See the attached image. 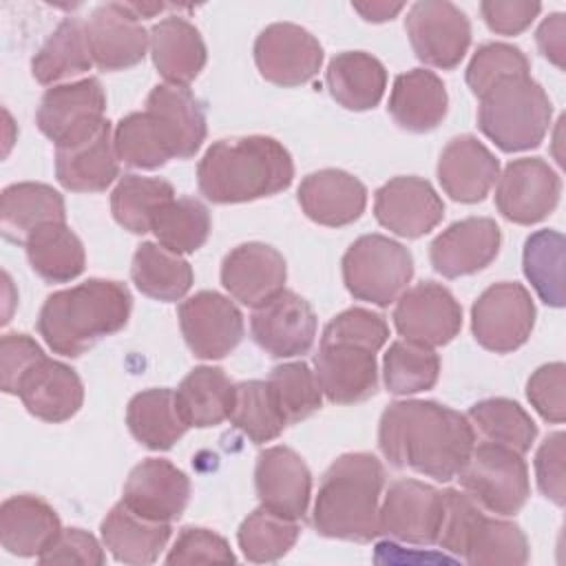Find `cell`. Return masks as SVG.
Segmentation results:
<instances>
[{
  "label": "cell",
  "mask_w": 566,
  "mask_h": 566,
  "mask_svg": "<svg viewBox=\"0 0 566 566\" xmlns=\"http://www.w3.org/2000/svg\"><path fill=\"white\" fill-rule=\"evenodd\" d=\"M389 338L385 318L367 307L336 314L323 329L314 374L334 405H356L378 389L376 354Z\"/></svg>",
  "instance_id": "2"
},
{
  "label": "cell",
  "mask_w": 566,
  "mask_h": 566,
  "mask_svg": "<svg viewBox=\"0 0 566 566\" xmlns=\"http://www.w3.org/2000/svg\"><path fill=\"white\" fill-rule=\"evenodd\" d=\"M113 144L119 161L130 168L153 170L177 159V146L166 124L150 111L128 113L113 128Z\"/></svg>",
  "instance_id": "38"
},
{
  "label": "cell",
  "mask_w": 566,
  "mask_h": 566,
  "mask_svg": "<svg viewBox=\"0 0 566 566\" xmlns=\"http://www.w3.org/2000/svg\"><path fill=\"white\" fill-rule=\"evenodd\" d=\"M128 7H130V11L139 18V20H144V18H153V15H157V13H161L168 4H139V2H126Z\"/></svg>",
  "instance_id": "59"
},
{
  "label": "cell",
  "mask_w": 566,
  "mask_h": 566,
  "mask_svg": "<svg viewBox=\"0 0 566 566\" xmlns=\"http://www.w3.org/2000/svg\"><path fill=\"white\" fill-rule=\"evenodd\" d=\"M254 486L261 506L290 520H303L312 495V473L290 447H268L256 455Z\"/></svg>",
  "instance_id": "22"
},
{
  "label": "cell",
  "mask_w": 566,
  "mask_h": 566,
  "mask_svg": "<svg viewBox=\"0 0 566 566\" xmlns=\"http://www.w3.org/2000/svg\"><path fill=\"white\" fill-rule=\"evenodd\" d=\"M449 106L442 80L427 69H411L394 80L389 115L409 133H429L444 119Z\"/></svg>",
  "instance_id": "32"
},
{
  "label": "cell",
  "mask_w": 566,
  "mask_h": 566,
  "mask_svg": "<svg viewBox=\"0 0 566 566\" xmlns=\"http://www.w3.org/2000/svg\"><path fill=\"white\" fill-rule=\"evenodd\" d=\"M210 226V212L199 199L177 197L157 212L150 232L170 252L192 254L208 241Z\"/></svg>",
  "instance_id": "45"
},
{
  "label": "cell",
  "mask_w": 566,
  "mask_h": 566,
  "mask_svg": "<svg viewBox=\"0 0 566 566\" xmlns=\"http://www.w3.org/2000/svg\"><path fill=\"white\" fill-rule=\"evenodd\" d=\"M15 396L31 416L44 422H64L80 411L84 385L73 367L44 356L24 374Z\"/></svg>",
  "instance_id": "28"
},
{
  "label": "cell",
  "mask_w": 566,
  "mask_h": 566,
  "mask_svg": "<svg viewBox=\"0 0 566 566\" xmlns=\"http://www.w3.org/2000/svg\"><path fill=\"white\" fill-rule=\"evenodd\" d=\"M93 64L102 71H124L139 64L150 49V35L126 2L93 9L86 22Z\"/></svg>",
  "instance_id": "20"
},
{
  "label": "cell",
  "mask_w": 566,
  "mask_h": 566,
  "mask_svg": "<svg viewBox=\"0 0 566 566\" xmlns=\"http://www.w3.org/2000/svg\"><path fill=\"white\" fill-rule=\"evenodd\" d=\"M473 444L469 418L436 400H398L380 416L378 447L385 460L438 482L460 473Z\"/></svg>",
  "instance_id": "1"
},
{
  "label": "cell",
  "mask_w": 566,
  "mask_h": 566,
  "mask_svg": "<svg viewBox=\"0 0 566 566\" xmlns=\"http://www.w3.org/2000/svg\"><path fill=\"white\" fill-rule=\"evenodd\" d=\"M254 343L272 358L307 354L316 336V314L312 305L292 290H281L256 305L250 316Z\"/></svg>",
  "instance_id": "17"
},
{
  "label": "cell",
  "mask_w": 566,
  "mask_h": 566,
  "mask_svg": "<svg viewBox=\"0 0 566 566\" xmlns=\"http://www.w3.org/2000/svg\"><path fill=\"white\" fill-rule=\"evenodd\" d=\"M170 522L148 520L124 502H117L102 520L99 535L104 548L122 564L146 566L159 559L170 539Z\"/></svg>",
  "instance_id": "31"
},
{
  "label": "cell",
  "mask_w": 566,
  "mask_h": 566,
  "mask_svg": "<svg viewBox=\"0 0 566 566\" xmlns=\"http://www.w3.org/2000/svg\"><path fill=\"white\" fill-rule=\"evenodd\" d=\"M175 398L188 427H217L230 416L234 382L221 367L201 365L179 382Z\"/></svg>",
  "instance_id": "36"
},
{
  "label": "cell",
  "mask_w": 566,
  "mask_h": 566,
  "mask_svg": "<svg viewBox=\"0 0 566 566\" xmlns=\"http://www.w3.org/2000/svg\"><path fill=\"white\" fill-rule=\"evenodd\" d=\"M287 268L283 254L261 241H250L232 248L221 263V283L228 294L256 307L283 290Z\"/></svg>",
  "instance_id": "25"
},
{
  "label": "cell",
  "mask_w": 566,
  "mask_h": 566,
  "mask_svg": "<svg viewBox=\"0 0 566 566\" xmlns=\"http://www.w3.org/2000/svg\"><path fill=\"white\" fill-rule=\"evenodd\" d=\"M562 181L539 157H522L506 164L497 177L495 206L506 221L531 226L546 219L559 203Z\"/></svg>",
  "instance_id": "14"
},
{
  "label": "cell",
  "mask_w": 566,
  "mask_h": 566,
  "mask_svg": "<svg viewBox=\"0 0 566 566\" xmlns=\"http://www.w3.org/2000/svg\"><path fill=\"white\" fill-rule=\"evenodd\" d=\"M542 4L531 0H484L480 13L486 27L500 35H517L539 15Z\"/></svg>",
  "instance_id": "56"
},
{
  "label": "cell",
  "mask_w": 566,
  "mask_h": 566,
  "mask_svg": "<svg viewBox=\"0 0 566 566\" xmlns=\"http://www.w3.org/2000/svg\"><path fill=\"white\" fill-rule=\"evenodd\" d=\"M354 11H358L367 22H387L391 20L396 13H400L405 9V4H389V2H354L352 4Z\"/></svg>",
  "instance_id": "58"
},
{
  "label": "cell",
  "mask_w": 566,
  "mask_h": 566,
  "mask_svg": "<svg viewBox=\"0 0 566 566\" xmlns=\"http://www.w3.org/2000/svg\"><path fill=\"white\" fill-rule=\"evenodd\" d=\"M106 559L104 544L82 528H62L53 544L38 557L40 564H82L102 566Z\"/></svg>",
  "instance_id": "54"
},
{
  "label": "cell",
  "mask_w": 566,
  "mask_h": 566,
  "mask_svg": "<svg viewBox=\"0 0 566 566\" xmlns=\"http://www.w3.org/2000/svg\"><path fill=\"white\" fill-rule=\"evenodd\" d=\"M128 287L111 279H88L46 296L38 332L60 356L77 358L102 338L119 332L130 316Z\"/></svg>",
  "instance_id": "4"
},
{
  "label": "cell",
  "mask_w": 566,
  "mask_h": 566,
  "mask_svg": "<svg viewBox=\"0 0 566 566\" xmlns=\"http://www.w3.org/2000/svg\"><path fill=\"white\" fill-rule=\"evenodd\" d=\"M340 265L347 292L378 307L391 305L413 276L411 252L382 234L358 237L343 254Z\"/></svg>",
  "instance_id": "8"
},
{
  "label": "cell",
  "mask_w": 566,
  "mask_h": 566,
  "mask_svg": "<svg viewBox=\"0 0 566 566\" xmlns=\"http://www.w3.org/2000/svg\"><path fill=\"white\" fill-rule=\"evenodd\" d=\"M298 206L314 223L343 228L365 212L367 188L358 177L345 170L323 168L301 181Z\"/></svg>",
  "instance_id": "26"
},
{
  "label": "cell",
  "mask_w": 566,
  "mask_h": 566,
  "mask_svg": "<svg viewBox=\"0 0 566 566\" xmlns=\"http://www.w3.org/2000/svg\"><path fill=\"white\" fill-rule=\"evenodd\" d=\"M60 531L55 509L38 495H11L0 506V544L11 555L40 557Z\"/></svg>",
  "instance_id": "29"
},
{
  "label": "cell",
  "mask_w": 566,
  "mask_h": 566,
  "mask_svg": "<svg viewBox=\"0 0 566 566\" xmlns=\"http://www.w3.org/2000/svg\"><path fill=\"white\" fill-rule=\"evenodd\" d=\"M146 111L155 113L172 133L177 159L192 157L206 139V113L188 86L157 84L146 97Z\"/></svg>",
  "instance_id": "41"
},
{
  "label": "cell",
  "mask_w": 566,
  "mask_h": 566,
  "mask_svg": "<svg viewBox=\"0 0 566 566\" xmlns=\"http://www.w3.org/2000/svg\"><path fill=\"white\" fill-rule=\"evenodd\" d=\"M179 325L188 349L203 360L228 356L243 338V316L223 294L201 290L179 305Z\"/></svg>",
  "instance_id": "16"
},
{
  "label": "cell",
  "mask_w": 566,
  "mask_h": 566,
  "mask_svg": "<svg viewBox=\"0 0 566 566\" xmlns=\"http://www.w3.org/2000/svg\"><path fill=\"white\" fill-rule=\"evenodd\" d=\"M539 53L553 62L557 69H564V55H566V15L564 13H551L544 18L535 33Z\"/></svg>",
  "instance_id": "57"
},
{
  "label": "cell",
  "mask_w": 566,
  "mask_h": 566,
  "mask_svg": "<svg viewBox=\"0 0 566 566\" xmlns=\"http://www.w3.org/2000/svg\"><path fill=\"white\" fill-rule=\"evenodd\" d=\"M535 325V303L528 290L515 281L489 285L471 307L475 340L495 354L522 347Z\"/></svg>",
  "instance_id": "10"
},
{
  "label": "cell",
  "mask_w": 566,
  "mask_h": 566,
  "mask_svg": "<svg viewBox=\"0 0 566 566\" xmlns=\"http://www.w3.org/2000/svg\"><path fill=\"white\" fill-rule=\"evenodd\" d=\"M391 318L405 340L440 347L458 336L462 307L444 285L422 281L396 298Z\"/></svg>",
  "instance_id": "15"
},
{
  "label": "cell",
  "mask_w": 566,
  "mask_h": 566,
  "mask_svg": "<svg viewBox=\"0 0 566 566\" xmlns=\"http://www.w3.org/2000/svg\"><path fill=\"white\" fill-rule=\"evenodd\" d=\"M440 358L433 347L411 340H394L382 358L385 387L396 396L427 391L438 382Z\"/></svg>",
  "instance_id": "46"
},
{
  "label": "cell",
  "mask_w": 566,
  "mask_h": 566,
  "mask_svg": "<svg viewBox=\"0 0 566 566\" xmlns=\"http://www.w3.org/2000/svg\"><path fill=\"white\" fill-rule=\"evenodd\" d=\"M294 179L287 148L268 135L214 142L197 166L199 192L212 203H245L285 190Z\"/></svg>",
  "instance_id": "3"
},
{
  "label": "cell",
  "mask_w": 566,
  "mask_h": 566,
  "mask_svg": "<svg viewBox=\"0 0 566 566\" xmlns=\"http://www.w3.org/2000/svg\"><path fill=\"white\" fill-rule=\"evenodd\" d=\"M172 199L175 188L166 179L124 175L111 195V212L124 230L146 234L157 212Z\"/></svg>",
  "instance_id": "42"
},
{
  "label": "cell",
  "mask_w": 566,
  "mask_h": 566,
  "mask_svg": "<svg viewBox=\"0 0 566 566\" xmlns=\"http://www.w3.org/2000/svg\"><path fill=\"white\" fill-rule=\"evenodd\" d=\"M64 221H66L64 199L51 186L22 181V184H11L2 190L0 223H2V234L9 241L24 245L27 237L40 226L64 223Z\"/></svg>",
  "instance_id": "33"
},
{
  "label": "cell",
  "mask_w": 566,
  "mask_h": 566,
  "mask_svg": "<svg viewBox=\"0 0 566 566\" xmlns=\"http://www.w3.org/2000/svg\"><path fill=\"white\" fill-rule=\"evenodd\" d=\"M265 382L287 424L305 420L323 407V389L318 378L310 365L301 360L276 365Z\"/></svg>",
  "instance_id": "49"
},
{
  "label": "cell",
  "mask_w": 566,
  "mask_h": 566,
  "mask_svg": "<svg viewBox=\"0 0 566 566\" xmlns=\"http://www.w3.org/2000/svg\"><path fill=\"white\" fill-rule=\"evenodd\" d=\"M405 29L416 57L442 71L455 69L471 44L469 18L447 0L413 2Z\"/></svg>",
  "instance_id": "12"
},
{
  "label": "cell",
  "mask_w": 566,
  "mask_h": 566,
  "mask_svg": "<svg viewBox=\"0 0 566 566\" xmlns=\"http://www.w3.org/2000/svg\"><path fill=\"white\" fill-rule=\"evenodd\" d=\"M526 398L533 409L553 424L566 418V367L564 363H548L537 367L526 382Z\"/></svg>",
  "instance_id": "51"
},
{
  "label": "cell",
  "mask_w": 566,
  "mask_h": 566,
  "mask_svg": "<svg viewBox=\"0 0 566 566\" xmlns=\"http://www.w3.org/2000/svg\"><path fill=\"white\" fill-rule=\"evenodd\" d=\"M228 420L254 444L270 442L287 427L265 380H243L234 385Z\"/></svg>",
  "instance_id": "48"
},
{
  "label": "cell",
  "mask_w": 566,
  "mask_h": 566,
  "mask_svg": "<svg viewBox=\"0 0 566 566\" xmlns=\"http://www.w3.org/2000/svg\"><path fill=\"white\" fill-rule=\"evenodd\" d=\"M385 489V467L367 451L338 455L321 478L312 509L318 535L347 542L378 537V513Z\"/></svg>",
  "instance_id": "5"
},
{
  "label": "cell",
  "mask_w": 566,
  "mask_h": 566,
  "mask_svg": "<svg viewBox=\"0 0 566 566\" xmlns=\"http://www.w3.org/2000/svg\"><path fill=\"white\" fill-rule=\"evenodd\" d=\"M455 478L480 509L502 517L520 513L531 495L522 453L493 442L473 444L469 460Z\"/></svg>",
  "instance_id": "9"
},
{
  "label": "cell",
  "mask_w": 566,
  "mask_h": 566,
  "mask_svg": "<svg viewBox=\"0 0 566 566\" xmlns=\"http://www.w3.org/2000/svg\"><path fill=\"white\" fill-rule=\"evenodd\" d=\"M500 177V161L473 135L453 137L440 153L438 181L460 203L482 201Z\"/></svg>",
  "instance_id": "27"
},
{
  "label": "cell",
  "mask_w": 566,
  "mask_h": 566,
  "mask_svg": "<svg viewBox=\"0 0 566 566\" xmlns=\"http://www.w3.org/2000/svg\"><path fill=\"white\" fill-rule=\"evenodd\" d=\"M130 276L142 294L164 303L184 298L195 279L190 263L181 254L153 241L137 245L130 263Z\"/></svg>",
  "instance_id": "40"
},
{
  "label": "cell",
  "mask_w": 566,
  "mask_h": 566,
  "mask_svg": "<svg viewBox=\"0 0 566 566\" xmlns=\"http://www.w3.org/2000/svg\"><path fill=\"white\" fill-rule=\"evenodd\" d=\"M502 232L489 217H469L451 223L429 245V261L444 279L469 276L497 256Z\"/></svg>",
  "instance_id": "24"
},
{
  "label": "cell",
  "mask_w": 566,
  "mask_h": 566,
  "mask_svg": "<svg viewBox=\"0 0 566 566\" xmlns=\"http://www.w3.org/2000/svg\"><path fill=\"white\" fill-rule=\"evenodd\" d=\"M24 248L31 270L46 283H69L84 272V245L66 221L40 226L27 237Z\"/></svg>",
  "instance_id": "39"
},
{
  "label": "cell",
  "mask_w": 566,
  "mask_h": 566,
  "mask_svg": "<svg viewBox=\"0 0 566 566\" xmlns=\"http://www.w3.org/2000/svg\"><path fill=\"white\" fill-rule=\"evenodd\" d=\"M329 95L347 111L374 108L387 88V71L378 57L365 51H343L325 71Z\"/></svg>",
  "instance_id": "34"
},
{
  "label": "cell",
  "mask_w": 566,
  "mask_h": 566,
  "mask_svg": "<svg viewBox=\"0 0 566 566\" xmlns=\"http://www.w3.org/2000/svg\"><path fill=\"white\" fill-rule=\"evenodd\" d=\"M126 424L133 438L153 451H168L190 429L168 387L135 394L126 407Z\"/></svg>",
  "instance_id": "35"
},
{
  "label": "cell",
  "mask_w": 566,
  "mask_h": 566,
  "mask_svg": "<svg viewBox=\"0 0 566 566\" xmlns=\"http://www.w3.org/2000/svg\"><path fill=\"white\" fill-rule=\"evenodd\" d=\"M564 440L562 431L546 436L535 453L537 486L546 500L564 506Z\"/></svg>",
  "instance_id": "55"
},
{
  "label": "cell",
  "mask_w": 566,
  "mask_h": 566,
  "mask_svg": "<svg viewBox=\"0 0 566 566\" xmlns=\"http://www.w3.org/2000/svg\"><path fill=\"white\" fill-rule=\"evenodd\" d=\"M528 71L531 64L517 46L506 42H486L478 46L467 66V84L471 93L480 99L497 82L515 75H531Z\"/></svg>",
  "instance_id": "50"
},
{
  "label": "cell",
  "mask_w": 566,
  "mask_h": 566,
  "mask_svg": "<svg viewBox=\"0 0 566 566\" xmlns=\"http://www.w3.org/2000/svg\"><path fill=\"white\" fill-rule=\"evenodd\" d=\"M564 234L557 230L533 232L522 252V270L531 287L551 307H564L566 283H564Z\"/></svg>",
  "instance_id": "44"
},
{
  "label": "cell",
  "mask_w": 566,
  "mask_h": 566,
  "mask_svg": "<svg viewBox=\"0 0 566 566\" xmlns=\"http://www.w3.org/2000/svg\"><path fill=\"white\" fill-rule=\"evenodd\" d=\"M106 95L97 77L49 88L38 106L35 124L55 146L104 122Z\"/></svg>",
  "instance_id": "21"
},
{
  "label": "cell",
  "mask_w": 566,
  "mask_h": 566,
  "mask_svg": "<svg viewBox=\"0 0 566 566\" xmlns=\"http://www.w3.org/2000/svg\"><path fill=\"white\" fill-rule=\"evenodd\" d=\"M188 500L190 478L164 458H148L133 467L122 491V502L126 506L157 522L179 520Z\"/></svg>",
  "instance_id": "23"
},
{
  "label": "cell",
  "mask_w": 566,
  "mask_h": 566,
  "mask_svg": "<svg viewBox=\"0 0 566 566\" xmlns=\"http://www.w3.org/2000/svg\"><path fill=\"white\" fill-rule=\"evenodd\" d=\"M93 66L86 22L80 18H64L49 40L31 60V75L35 82L51 86L86 73Z\"/></svg>",
  "instance_id": "37"
},
{
  "label": "cell",
  "mask_w": 566,
  "mask_h": 566,
  "mask_svg": "<svg viewBox=\"0 0 566 566\" xmlns=\"http://www.w3.org/2000/svg\"><path fill=\"white\" fill-rule=\"evenodd\" d=\"M482 442H493L517 453H526L537 438V424L533 418L509 398H486L471 405L467 413Z\"/></svg>",
  "instance_id": "43"
},
{
  "label": "cell",
  "mask_w": 566,
  "mask_h": 566,
  "mask_svg": "<svg viewBox=\"0 0 566 566\" xmlns=\"http://www.w3.org/2000/svg\"><path fill=\"white\" fill-rule=\"evenodd\" d=\"M444 513L438 546L473 566H522L528 562L524 531L502 517L486 515L464 491L444 489Z\"/></svg>",
  "instance_id": "6"
},
{
  "label": "cell",
  "mask_w": 566,
  "mask_h": 566,
  "mask_svg": "<svg viewBox=\"0 0 566 566\" xmlns=\"http://www.w3.org/2000/svg\"><path fill=\"white\" fill-rule=\"evenodd\" d=\"M444 513V493L420 480H396L382 495L378 533L402 544L431 546Z\"/></svg>",
  "instance_id": "11"
},
{
  "label": "cell",
  "mask_w": 566,
  "mask_h": 566,
  "mask_svg": "<svg viewBox=\"0 0 566 566\" xmlns=\"http://www.w3.org/2000/svg\"><path fill=\"white\" fill-rule=\"evenodd\" d=\"M150 55L157 73L172 86H188L206 66V44L195 24L181 15H168L148 31Z\"/></svg>",
  "instance_id": "30"
},
{
  "label": "cell",
  "mask_w": 566,
  "mask_h": 566,
  "mask_svg": "<svg viewBox=\"0 0 566 566\" xmlns=\"http://www.w3.org/2000/svg\"><path fill=\"white\" fill-rule=\"evenodd\" d=\"M55 177L71 192H102L119 177L108 119L55 146Z\"/></svg>",
  "instance_id": "18"
},
{
  "label": "cell",
  "mask_w": 566,
  "mask_h": 566,
  "mask_svg": "<svg viewBox=\"0 0 566 566\" xmlns=\"http://www.w3.org/2000/svg\"><path fill=\"white\" fill-rule=\"evenodd\" d=\"M444 214V203L422 177H394L374 195V217L389 232L418 239L431 232Z\"/></svg>",
  "instance_id": "19"
},
{
  "label": "cell",
  "mask_w": 566,
  "mask_h": 566,
  "mask_svg": "<svg viewBox=\"0 0 566 566\" xmlns=\"http://www.w3.org/2000/svg\"><path fill=\"white\" fill-rule=\"evenodd\" d=\"M44 358L42 347L29 334H4L0 340V387L4 394L15 396L24 374Z\"/></svg>",
  "instance_id": "53"
},
{
  "label": "cell",
  "mask_w": 566,
  "mask_h": 566,
  "mask_svg": "<svg viewBox=\"0 0 566 566\" xmlns=\"http://www.w3.org/2000/svg\"><path fill=\"white\" fill-rule=\"evenodd\" d=\"M551 115L546 91L531 75H515L480 97L478 126L500 150L520 153L542 144Z\"/></svg>",
  "instance_id": "7"
},
{
  "label": "cell",
  "mask_w": 566,
  "mask_h": 566,
  "mask_svg": "<svg viewBox=\"0 0 566 566\" xmlns=\"http://www.w3.org/2000/svg\"><path fill=\"white\" fill-rule=\"evenodd\" d=\"M254 62L268 82L292 88L316 77L323 64V46L307 29L274 22L256 35Z\"/></svg>",
  "instance_id": "13"
},
{
  "label": "cell",
  "mask_w": 566,
  "mask_h": 566,
  "mask_svg": "<svg viewBox=\"0 0 566 566\" xmlns=\"http://www.w3.org/2000/svg\"><path fill=\"white\" fill-rule=\"evenodd\" d=\"M301 535L298 520L283 517L265 506L254 509L239 526L237 542L245 559L256 564L276 562L290 553Z\"/></svg>",
  "instance_id": "47"
},
{
  "label": "cell",
  "mask_w": 566,
  "mask_h": 566,
  "mask_svg": "<svg viewBox=\"0 0 566 566\" xmlns=\"http://www.w3.org/2000/svg\"><path fill=\"white\" fill-rule=\"evenodd\" d=\"M234 562L230 544L214 531L203 526H186L179 531L172 548L166 555V564H212Z\"/></svg>",
  "instance_id": "52"
}]
</instances>
